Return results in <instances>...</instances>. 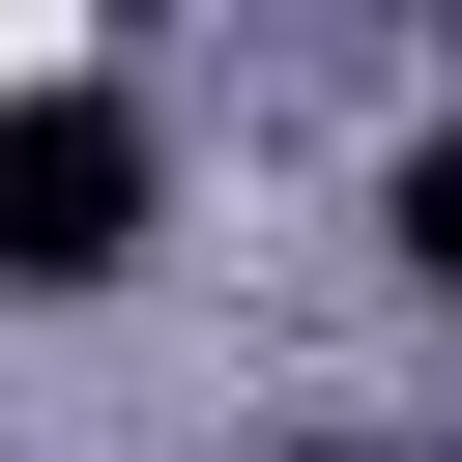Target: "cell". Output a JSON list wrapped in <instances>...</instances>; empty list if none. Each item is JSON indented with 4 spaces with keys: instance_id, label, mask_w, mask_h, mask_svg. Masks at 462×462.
I'll list each match as a JSON object with an SVG mask.
<instances>
[{
    "instance_id": "1",
    "label": "cell",
    "mask_w": 462,
    "mask_h": 462,
    "mask_svg": "<svg viewBox=\"0 0 462 462\" xmlns=\"http://www.w3.org/2000/svg\"><path fill=\"white\" fill-rule=\"evenodd\" d=\"M144 231H173V144H144L116 87H0V289H29V318H87Z\"/></svg>"
},
{
    "instance_id": "2",
    "label": "cell",
    "mask_w": 462,
    "mask_h": 462,
    "mask_svg": "<svg viewBox=\"0 0 462 462\" xmlns=\"http://www.w3.org/2000/svg\"><path fill=\"white\" fill-rule=\"evenodd\" d=\"M375 260H404V289H462V116H433V144L375 173Z\"/></svg>"
}]
</instances>
